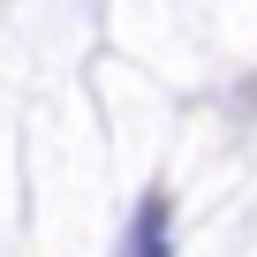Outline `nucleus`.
Returning a JSON list of instances; mask_svg holds the SVG:
<instances>
[{
    "label": "nucleus",
    "instance_id": "1",
    "mask_svg": "<svg viewBox=\"0 0 257 257\" xmlns=\"http://www.w3.org/2000/svg\"><path fill=\"white\" fill-rule=\"evenodd\" d=\"M128 257H167V197H144L137 234H128Z\"/></svg>",
    "mask_w": 257,
    "mask_h": 257
}]
</instances>
